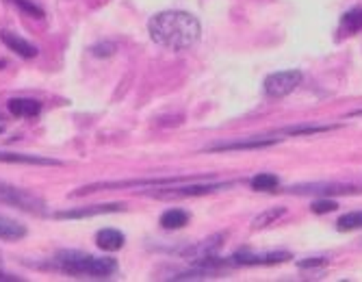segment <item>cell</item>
<instances>
[{
	"mask_svg": "<svg viewBox=\"0 0 362 282\" xmlns=\"http://www.w3.org/2000/svg\"><path fill=\"white\" fill-rule=\"evenodd\" d=\"M26 235V228L9 217L0 215V239H7V241H18Z\"/></svg>",
	"mask_w": 362,
	"mask_h": 282,
	"instance_id": "cell-14",
	"label": "cell"
},
{
	"mask_svg": "<svg viewBox=\"0 0 362 282\" xmlns=\"http://www.w3.org/2000/svg\"><path fill=\"white\" fill-rule=\"evenodd\" d=\"M278 184H280V180L276 174H258L252 178V189H256V192H274Z\"/></svg>",
	"mask_w": 362,
	"mask_h": 282,
	"instance_id": "cell-16",
	"label": "cell"
},
{
	"mask_svg": "<svg viewBox=\"0 0 362 282\" xmlns=\"http://www.w3.org/2000/svg\"><path fill=\"white\" fill-rule=\"evenodd\" d=\"M9 113L20 119H30L42 113V102L30 98H11L9 100Z\"/></svg>",
	"mask_w": 362,
	"mask_h": 282,
	"instance_id": "cell-11",
	"label": "cell"
},
{
	"mask_svg": "<svg viewBox=\"0 0 362 282\" xmlns=\"http://www.w3.org/2000/svg\"><path fill=\"white\" fill-rule=\"evenodd\" d=\"M288 259H291L288 252H267V254L241 252V254L233 257V263H237V265H276V263H284Z\"/></svg>",
	"mask_w": 362,
	"mask_h": 282,
	"instance_id": "cell-8",
	"label": "cell"
},
{
	"mask_svg": "<svg viewBox=\"0 0 362 282\" xmlns=\"http://www.w3.org/2000/svg\"><path fill=\"white\" fill-rule=\"evenodd\" d=\"M0 131H3V127H0Z\"/></svg>",
	"mask_w": 362,
	"mask_h": 282,
	"instance_id": "cell-26",
	"label": "cell"
},
{
	"mask_svg": "<svg viewBox=\"0 0 362 282\" xmlns=\"http://www.w3.org/2000/svg\"><path fill=\"white\" fill-rule=\"evenodd\" d=\"M337 208H339V204H337L334 200H317V202L313 204V213H317V215L332 213V211H337Z\"/></svg>",
	"mask_w": 362,
	"mask_h": 282,
	"instance_id": "cell-21",
	"label": "cell"
},
{
	"mask_svg": "<svg viewBox=\"0 0 362 282\" xmlns=\"http://www.w3.org/2000/svg\"><path fill=\"white\" fill-rule=\"evenodd\" d=\"M11 3H13L24 16H30V18H44V9L37 7L35 3H30V0H11Z\"/></svg>",
	"mask_w": 362,
	"mask_h": 282,
	"instance_id": "cell-19",
	"label": "cell"
},
{
	"mask_svg": "<svg viewBox=\"0 0 362 282\" xmlns=\"http://www.w3.org/2000/svg\"><path fill=\"white\" fill-rule=\"evenodd\" d=\"M124 233H119L117 228H103L100 233L95 235V243L100 249H105V252H117V249L124 247Z\"/></svg>",
	"mask_w": 362,
	"mask_h": 282,
	"instance_id": "cell-12",
	"label": "cell"
},
{
	"mask_svg": "<svg viewBox=\"0 0 362 282\" xmlns=\"http://www.w3.org/2000/svg\"><path fill=\"white\" fill-rule=\"evenodd\" d=\"M280 215H284V208H272V211H267V213H262V215L254 217L252 228H254V230H256V228H265V226L274 224Z\"/></svg>",
	"mask_w": 362,
	"mask_h": 282,
	"instance_id": "cell-18",
	"label": "cell"
},
{
	"mask_svg": "<svg viewBox=\"0 0 362 282\" xmlns=\"http://www.w3.org/2000/svg\"><path fill=\"white\" fill-rule=\"evenodd\" d=\"M341 26H343V30L347 35H354V33H358V30H362V9L358 7V9L347 11L341 18Z\"/></svg>",
	"mask_w": 362,
	"mask_h": 282,
	"instance_id": "cell-15",
	"label": "cell"
},
{
	"mask_svg": "<svg viewBox=\"0 0 362 282\" xmlns=\"http://www.w3.org/2000/svg\"><path fill=\"white\" fill-rule=\"evenodd\" d=\"M185 224H189V213L182 208H168L160 215V226L165 230H178Z\"/></svg>",
	"mask_w": 362,
	"mask_h": 282,
	"instance_id": "cell-13",
	"label": "cell"
},
{
	"mask_svg": "<svg viewBox=\"0 0 362 282\" xmlns=\"http://www.w3.org/2000/svg\"><path fill=\"white\" fill-rule=\"evenodd\" d=\"M302 72L300 70H284V72H274L265 78V93L269 98H284L291 91H295L302 83Z\"/></svg>",
	"mask_w": 362,
	"mask_h": 282,
	"instance_id": "cell-4",
	"label": "cell"
},
{
	"mask_svg": "<svg viewBox=\"0 0 362 282\" xmlns=\"http://www.w3.org/2000/svg\"><path fill=\"white\" fill-rule=\"evenodd\" d=\"M148 33L154 44L168 50H189L200 42V20L187 11H160L148 22Z\"/></svg>",
	"mask_w": 362,
	"mask_h": 282,
	"instance_id": "cell-1",
	"label": "cell"
},
{
	"mask_svg": "<svg viewBox=\"0 0 362 282\" xmlns=\"http://www.w3.org/2000/svg\"><path fill=\"white\" fill-rule=\"evenodd\" d=\"M337 127H293V129H284V135H315V133H327L334 131Z\"/></svg>",
	"mask_w": 362,
	"mask_h": 282,
	"instance_id": "cell-20",
	"label": "cell"
},
{
	"mask_svg": "<svg viewBox=\"0 0 362 282\" xmlns=\"http://www.w3.org/2000/svg\"><path fill=\"white\" fill-rule=\"evenodd\" d=\"M0 163H20V165H44V168H59L61 161L48 159L40 154H22V152H0Z\"/></svg>",
	"mask_w": 362,
	"mask_h": 282,
	"instance_id": "cell-7",
	"label": "cell"
},
{
	"mask_svg": "<svg viewBox=\"0 0 362 282\" xmlns=\"http://www.w3.org/2000/svg\"><path fill=\"white\" fill-rule=\"evenodd\" d=\"M323 263H325V259H310V261H302L300 267L306 269V267H315V265H323Z\"/></svg>",
	"mask_w": 362,
	"mask_h": 282,
	"instance_id": "cell-23",
	"label": "cell"
},
{
	"mask_svg": "<svg viewBox=\"0 0 362 282\" xmlns=\"http://www.w3.org/2000/svg\"><path fill=\"white\" fill-rule=\"evenodd\" d=\"M0 119H3V117H0Z\"/></svg>",
	"mask_w": 362,
	"mask_h": 282,
	"instance_id": "cell-27",
	"label": "cell"
},
{
	"mask_svg": "<svg viewBox=\"0 0 362 282\" xmlns=\"http://www.w3.org/2000/svg\"><path fill=\"white\" fill-rule=\"evenodd\" d=\"M113 52H115V44H109V42L91 46V54L95 57H111Z\"/></svg>",
	"mask_w": 362,
	"mask_h": 282,
	"instance_id": "cell-22",
	"label": "cell"
},
{
	"mask_svg": "<svg viewBox=\"0 0 362 282\" xmlns=\"http://www.w3.org/2000/svg\"><path fill=\"white\" fill-rule=\"evenodd\" d=\"M228 184H187V187H165V189L150 192L152 198L158 200H172V198H195V196H206L217 189H223Z\"/></svg>",
	"mask_w": 362,
	"mask_h": 282,
	"instance_id": "cell-5",
	"label": "cell"
},
{
	"mask_svg": "<svg viewBox=\"0 0 362 282\" xmlns=\"http://www.w3.org/2000/svg\"><path fill=\"white\" fill-rule=\"evenodd\" d=\"M0 202L3 204H11L20 211H26V213H35V215H42L46 208L44 200L33 196L30 192L26 189H20V187H13V184H7V182H0Z\"/></svg>",
	"mask_w": 362,
	"mask_h": 282,
	"instance_id": "cell-3",
	"label": "cell"
},
{
	"mask_svg": "<svg viewBox=\"0 0 362 282\" xmlns=\"http://www.w3.org/2000/svg\"><path fill=\"white\" fill-rule=\"evenodd\" d=\"M54 267L70 276H91V278H109L117 271L115 259L93 257L78 252V249H63L54 257Z\"/></svg>",
	"mask_w": 362,
	"mask_h": 282,
	"instance_id": "cell-2",
	"label": "cell"
},
{
	"mask_svg": "<svg viewBox=\"0 0 362 282\" xmlns=\"http://www.w3.org/2000/svg\"><path fill=\"white\" fill-rule=\"evenodd\" d=\"M5 66H7V61H5V59H0V70H3Z\"/></svg>",
	"mask_w": 362,
	"mask_h": 282,
	"instance_id": "cell-25",
	"label": "cell"
},
{
	"mask_svg": "<svg viewBox=\"0 0 362 282\" xmlns=\"http://www.w3.org/2000/svg\"><path fill=\"white\" fill-rule=\"evenodd\" d=\"M339 230H358L362 228V211H351L347 215H343L337 222Z\"/></svg>",
	"mask_w": 362,
	"mask_h": 282,
	"instance_id": "cell-17",
	"label": "cell"
},
{
	"mask_svg": "<svg viewBox=\"0 0 362 282\" xmlns=\"http://www.w3.org/2000/svg\"><path fill=\"white\" fill-rule=\"evenodd\" d=\"M13 282V280H18V278H13V276H9V274H0V282Z\"/></svg>",
	"mask_w": 362,
	"mask_h": 282,
	"instance_id": "cell-24",
	"label": "cell"
},
{
	"mask_svg": "<svg viewBox=\"0 0 362 282\" xmlns=\"http://www.w3.org/2000/svg\"><path fill=\"white\" fill-rule=\"evenodd\" d=\"M124 211V204L111 202V204H89V206H78L70 211H59L54 213L57 219H85V217H95V215H107V213H119Z\"/></svg>",
	"mask_w": 362,
	"mask_h": 282,
	"instance_id": "cell-6",
	"label": "cell"
},
{
	"mask_svg": "<svg viewBox=\"0 0 362 282\" xmlns=\"http://www.w3.org/2000/svg\"><path fill=\"white\" fill-rule=\"evenodd\" d=\"M0 40H3V44L13 50L16 54H20L22 59H33L37 57V48L33 46L30 42H26L24 37H20L18 33H11V30H0Z\"/></svg>",
	"mask_w": 362,
	"mask_h": 282,
	"instance_id": "cell-9",
	"label": "cell"
},
{
	"mask_svg": "<svg viewBox=\"0 0 362 282\" xmlns=\"http://www.w3.org/2000/svg\"><path fill=\"white\" fill-rule=\"evenodd\" d=\"M278 143L276 137L272 139H260V137H254V139H245V141H233V143H217L213 148H209L211 152H230V150H260V148H269Z\"/></svg>",
	"mask_w": 362,
	"mask_h": 282,
	"instance_id": "cell-10",
	"label": "cell"
}]
</instances>
